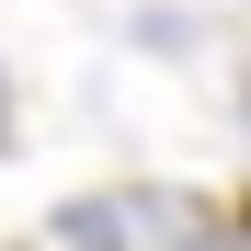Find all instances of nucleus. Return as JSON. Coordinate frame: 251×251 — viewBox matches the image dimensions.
<instances>
[{
    "mask_svg": "<svg viewBox=\"0 0 251 251\" xmlns=\"http://www.w3.org/2000/svg\"><path fill=\"white\" fill-rule=\"evenodd\" d=\"M57 251H137V228L114 194H80V205H57Z\"/></svg>",
    "mask_w": 251,
    "mask_h": 251,
    "instance_id": "f257e3e1",
    "label": "nucleus"
},
{
    "mask_svg": "<svg viewBox=\"0 0 251 251\" xmlns=\"http://www.w3.org/2000/svg\"><path fill=\"white\" fill-rule=\"evenodd\" d=\"M0 149H12V80H0Z\"/></svg>",
    "mask_w": 251,
    "mask_h": 251,
    "instance_id": "f03ea898",
    "label": "nucleus"
}]
</instances>
